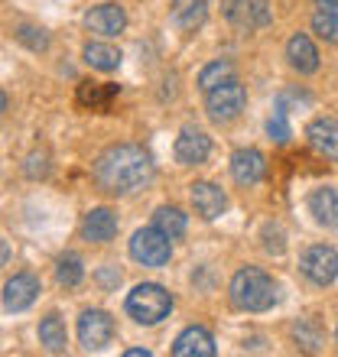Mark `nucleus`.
I'll use <instances>...</instances> for the list:
<instances>
[{"instance_id":"f03ea898","label":"nucleus","mask_w":338,"mask_h":357,"mask_svg":"<svg viewBox=\"0 0 338 357\" xmlns=\"http://www.w3.org/2000/svg\"><path fill=\"white\" fill-rule=\"evenodd\" d=\"M228 296L241 312H267L277 302V282L260 266H241L228 282Z\"/></svg>"},{"instance_id":"9b49d317","label":"nucleus","mask_w":338,"mask_h":357,"mask_svg":"<svg viewBox=\"0 0 338 357\" xmlns=\"http://www.w3.org/2000/svg\"><path fill=\"white\" fill-rule=\"evenodd\" d=\"M231 176H235L237 185H257V182L267 176V160H263V153L254 150V146L235 150L231 153Z\"/></svg>"},{"instance_id":"39448f33","label":"nucleus","mask_w":338,"mask_h":357,"mask_svg":"<svg viewBox=\"0 0 338 357\" xmlns=\"http://www.w3.org/2000/svg\"><path fill=\"white\" fill-rule=\"evenodd\" d=\"M131 257L143 266H166L172 257V237H166L160 227H140L131 237Z\"/></svg>"},{"instance_id":"4468645a","label":"nucleus","mask_w":338,"mask_h":357,"mask_svg":"<svg viewBox=\"0 0 338 357\" xmlns=\"http://www.w3.org/2000/svg\"><path fill=\"white\" fill-rule=\"evenodd\" d=\"M172 354L176 357H215V338L212 331L202 325H189L186 331H179V338L172 341Z\"/></svg>"},{"instance_id":"b1692460","label":"nucleus","mask_w":338,"mask_h":357,"mask_svg":"<svg viewBox=\"0 0 338 357\" xmlns=\"http://www.w3.org/2000/svg\"><path fill=\"white\" fill-rule=\"evenodd\" d=\"M293 338H296V344H300L302 351H309V354H316V351H322V344H325V335H322L319 321L316 319H300L296 325H293Z\"/></svg>"},{"instance_id":"c85d7f7f","label":"nucleus","mask_w":338,"mask_h":357,"mask_svg":"<svg viewBox=\"0 0 338 357\" xmlns=\"http://www.w3.org/2000/svg\"><path fill=\"white\" fill-rule=\"evenodd\" d=\"M267 133H270L277 143H290L293 130H290V121H286V114H283V111H273V117L267 121Z\"/></svg>"},{"instance_id":"cd10ccee","label":"nucleus","mask_w":338,"mask_h":357,"mask_svg":"<svg viewBox=\"0 0 338 357\" xmlns=\"http://www.w3.org/2000/svg\"><path fill=\"white\" fill-rule=\"evenodd\" d=\"M17 39L29 49V52H46V49H49V36H46V29L29 26V23L17 26Z\"/></svg>"},{"instance_id":"2f4dec72","label":"nucleus","mask_w":338,"mask_h":357,"mask_svg":"<svg viewBox=\"0 0 338 357\" xmlns=\"http://www.w3.org/2000/svg\"><path fill=\"white\" fill-rule=\"evenodd\" d=\"M127 357H150V351L147 348H131L127 351Z\"/></svg>"},{"instance_id":"c756f323","label":"nucleus","mask_w":338,"mask_h":357,"mask_svg":"<svg viewBox=\"0 0 338 357\" xmlns=\"http://www.w3.org/2000/svg\"><path fill=\"white\" fill-rule=\"evenodd\" d=\"M283 231L280 227H273V225H267L263 227V250L267 254H283Z\"/></svg>"},{"instance_id":"20e7f679","label":"nucleus","mask_w":338,"mask_h":357,"mask_svg":"<svg viewBox=\"0 0 338 357\" xmlns=\"http://www.w3.org/2000/svg\"><path fill=\"white\" fill-rule=\"evenodd\" d=\"M247 104V91L235 75L225 78L221 85H215L212 91H205V111L215 123H231L235 117H241Z\"/></svg>"},{"instance_id":"a211bd4d","label":"nucleus","mask_w":338,"mask_h":357,"mask_svg":"<svg viewBox=\"0 0 338 357\" xmlns=\"http://www.w3.org/2000/svg\"><path fill=\"white\" fill-rule=\"evenodd\" d=\"M309 211L322 227H338V185H319L309 192Z\"/></svg>"},{"instance_id":"423d86ee","label":"nucleus","mask_w":338,"mask_h":357,"mask_svg":"<svg viewBox=\"0 0 338 357\" xmlns=\"http://www.w3.org/2000/svg\"><path fill=\"white\" fill-rule=\"evenodd\" d=\"M302 276L316 286H332L338 276V250L329 244H312L300 260Z\"/></svg>"},{"instance_id":"6ab92c4d","label":"nucleus","mask_w":338,"mask_h":357,"mask_svg":"<svg viewBox=\"0 0 338 357\" xmlns=\"http://www.w3.org/2000/svg\"><path fill=\"white\" fill-rule=\"evenodd\" d=\"M208 17V0H172V23L182 33H196Z\"/></svg>"},{"instance_id":"0eeeda50","label":"nucleus","mask_w":338,"mask_h":357,"mask_svg":"<svg viewBox=\"0 0 338 357\" xmlns=\"http://www.w3.org/2000/svg\"><path fill=\"white\" fill-rule=\"evenodd\" d=\"M221 13L237 29H260L270 23L267 0H221Z\"/></svg>"},{"instance_id":"f8f14e48","label":"nucleus","mask_w":338,"mask_h":357,"mask_svg":"<svg viewBox=\"0 0 338 357\" xmlns=\"http://www.w3.org/2000/svg\"><path fill=\"white\" fill-rule=\"evenodd\" d=\"M189 198H192L196 211L205 218V221H215V218H221L228 211L225 188L215 185V182H192V192H189Z\"/></svg>"},{"instance_id":"ddd939ff","label":"nucleus","mask_w":338,"mask_h":357,"mask_svg":"<svg viewBox=\"0 0 338 357\" xmlns=\"http://www.w3.org/2000/svg\"><path fill=\"white\" fill-rule=\"evenodd\" d=\"M39 296V280L33 273H17L10 276L7 286H3V309L7 312H23L29 309Z\"/></svg>"},{"instance_id":"4be33fe9","label":"nucleus","mask_w":338,"mask_h":357,"mask_svg":"<svg viewBox=\"0 0 338 357\" xmlns=\"http://www.w3.org/2000/svg\"><path fill=\"white\" fill-rule=\"evenodd\" d=\"M39 344H43L49 354H62V351H66L68 335H66V325H62V319H59L56 312L39 321Z\"/></svg>"},{"instance_id":"1a4fd4ad","label":"nucleus","mask_w":338,"mask_h":357,"mask_svg":"<svg viewBox=\"0 0 338 357\" xmlns=\"http://www.w3.org/2000/svg\"><path fill=\"white\" fill-rule=\"evenodd\" d=\"M84 26L91 29L94 36H104V39H114L121 36L124 26H127V13H124L121 3H98L84 13Z\"/></svg>"},{"instance_id":"7c9ffc66","label":"nucleus","mask_w":338,"mask_h":357,"mask_svg":"<svg viewBox=\"0 0 338 357\" xmlns=\"http://www.w3.org/2000/svg\"><path fill=\"white\" fill-rule=\"evenodd\" d=\"M101 282L111 286V282H121V273H101Z\"/></svg>"},{"instance_id":"f3484780","label":"nucleus","mask_w":338,"mask_h":357,"mask_svg":"<svg viewBox=\"0 0 338 357\" xmlns=\"http://www.w3.org/2000/svg\"><path fill=\"white\" fill-rule=\"evenodd\" d=\"M286 59H290V66L300 72V75H312L316 68H319V49L312 43L306 33H296L290 36L286 43Z\"/></svg>"},{"instance_id":"bb28decb","label":"nucleus","mask_w":338,"mask_h":357,"mask_svg":"<svg viewBox=\"0 0 338 357\" xmlns=\"http://www.w3.org/2000/svg\"><path fill=\"white\" fill-rule=\"evenodd\" d=\"M82 276H84V266H82V260H78L75 254H66L56 264V280L62 282V286H78Z\"/></svg>"},{"instance_id":"473e14b6","label":"nucleus","mask_w":338,"mask_h":357,"mask_svg":"<svg viewBox=\"0 0 338 357\" xmlns=\"http://www.w3.org/2000/svg\"><path fill=\"white\" fill-rule=\"evenodd\" d=\"M335 341H338V328H335Z\"/></svg>"},{"instance_id":"f257e3e1","label":"nucleus","mask_w":338,"mask_h":357,"mask_svg":"<svg viewBox=\"0 0 338 357\" xmlns=\"http://www.w3.org/2000/svg\"><path fill=\"white\" fill-rule=\"evenodd\" d=\"M94 182L108 195H131L153 182V156L137 143H117L98 156Z\"/></svg>"},{"instance_id":"a878e982","label":"nucleus","mask_w":338,"mask_h":357,"mask_svg":"<svg viewBox=\"0 0 338 357\" xmlns=\"http://www.w3.org/2000/svg\"><path fill=\"white\" fill-rule=\"evenodd\" d=\"M231 75H235V66L218 59V62H212V66H205L202 72H198V88H202V91H212V88L221 85V82L231 78Z\"/></svg>"},{"instance_id":"dca6fc26","label":"nucleus","mask_w":338,"mask_h":357,"mask_svg":"<svg viewBox=\"0 0 338 357\" xmlns=\"http://www.w3.org/2000/svg\"><path fill=\"white\" fill-rule=\"evenodd\" d=\"M82 234L91 244H108L117 234V215H114L111 208H91L82 221Z\"/></svg>"},{"instance_id":"2eb2a0df","label":"nucleus","mask_w":338,"mask_h":357,"mask_svg":"<svg viewBox=\"0 0 338 357\" xmlns=\"http://www.w3.org/2000/svg\"><path fill=\"white\" fill-rule=\"evenodd\" d=\"M306 140L319 156L338 162V121L332 117H316V121L306 127Z\"/></svg>"},{"instance_id":"9d476101","label":"nucleus","mask_w":338,"mask_h":357,"mask_svg":"<svg viewBox=\"0 0 338 357\" xmlns=\"http://www.w3.org/2000/svg\"><path fill=\"white\" fill-rule=\"evenodd\" d=\"M172 153H176L179 166H198V162H205L208 153H212V137L202 133V130H196V127H186V130L176 137Z\"/></svg>"},{"instance_id":"aec40b11","label":"nucleus","mask_w":338,"mask_h":357,"mask_svg":"<svg viewBox=\"0 0 338 357\" xmlns=\"http://www.w3.org/2000/svg\"><path fill=\"white\" fill-rule=\"evenodd\" d=\"M312 33H319L325 43H338V0H316Z\"/></svg>"},{"instance_id":"7ed1b4c3","label":"nucleus","mask_w":338,"mask_h":357,"mask_svg":"<svg viewBox=\"0 0 338 357\" xmlns=\"http://www.w3.org/2000/svg\"><path fill=\"white\" fill-rule=\"evenodd\" d=\"M172 312V296L163 289L160 282H140L133 286V292L127 296V315L137 325H156Z\"/></svg>"},{"instance_id":"5701e85b","label":"nucleus","mask_w":338,"mask_h":357,"mask_svg":"<svg viewBox=\"0 0 338 357\" xmlns=\"http://www.w3.org/2000/svg\"><path fill=\"white\" fill-rule=\"evenodd\" d=\"M84 62L91 68H98V72H114V68L121 66V49L111 46V43H88L84 46Z\"/></svg>"},{"instance_id":"6e6552de","label":"nucleus","mask_w":338,"mask_h":357,"mask_svg":"<svg viewBox=\"0 0 338 357\" xmlns=\"http://www.w3.org/2000/svg\"><path fill=\"white\" fill-rule=\"evenodd\" d=\"M114 338V319L101 309H88L78 319V341L88 351H101L104 344H111Z\"/></svg>"},{"instance_id":"393cba45","label":"nucleus","mask_w":338,"mask_h":357,"mask_svg":"<svg viewBox=\"0 0 338 357\" xmlns=\"http://www.w3.org/2000/svg\"><path fill=\"white\" fill-rule=\"evenodd\" d=\"M153 225L160 227L166 237H172V241H179V237L186 234V215H182L179 208H172V205L156 208V215H153Z\"/></svg>"},{"instance_id":"412c9836","label":"nucleus","mask_w":338,"mask_h":357,"mask_svg":"<svg viewBox=\"0 0 338 357\" xmlns=\"http://www.w3.org/2000/svg\"><path fill=\"white\" fill-rule=\"evenodd\" d=\"M117 94V85H98V82H82L78 85V104L88 111H108Z\"/></svg>"}]
</instances>
